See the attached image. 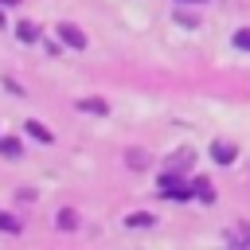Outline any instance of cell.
<instances>
[{
	"label": "cell",
	"instance_id": "cell-14",
	"mask_svg": "<svg viewBox=\"0 0 250 250\" xmlns=\"http://www.w3.org/2000/svg\"><path fill=\"white\" fill-rule=\"evenodd\" d=\"M227 238H230V242H250V230H246V227H242V230H230V234H227Z\"/></svg>",
	"mask_w": 250,
	"mask_h": 250
},
{
	"label": "cell",
	"instance_id": "cell-10",
	"mask_svg": "<svg viewBox=\"0 0 250 250\" xmlns=\"http://www.w3.org/2000/svg\"><path fill=\"white\" fill-rule=\"evenodd\" d=\"M156 219L148 215V211H133V215H125V227H152Z\"/></svg>",
	"mask_w": 250,
	"mask_h": 250
},
{
	"label": "cell",
	"instance_id": "cell-3",
	"mask_svg": "<svg viewBox=\"0 0 250 250\" xmlns=\"http://www.w3.org/2000/svg\"><path fill=\"white\" fill-rule=\"evenodd\" d=\"M211 160H215V164H230V160H234V145H230V141H215V145H211Z\"/></svg>",
	"mask_w": 250,
	"mask_h": 250
},
{
	"label": "cell",
	"instance_id": "cell-7",
	"mask_svg": "<svg viewBox=\"0 0 250 250\" xmlns=\"http://www.w3.org/2000/svg\"><path fill=\"white\" fill-rule=\"evenodd\" d=\"M55 227H59V230H74V227H78V215H74L70 207H62V211L55 215Z\"/></svg>",
	"mask_w": 250,
	"mask_h": 250
},
{
	"label": "cell",
	"instance_id": "cell-16",
	"mask_svg": "<svg viewBox=\"0 0 250 250\" xmlns=\"http://www.w3.org/2000/svg\"><path fill=\"white\" fill-rule=\"evenodd\" d=\"M129 164H133V168H145V152L133 148V152H129Z\"/></svg>",
	"mask_w": 250,
	"mask_h": 250
},
{
	"label": "cell",
	"instance_id": "cell-2",
	"mask_svg": "<svg viewBox=\"0 0 250 250\" xmlns=\"http://www.w3.org/2000/svg\"><path fill=\"white\" fill-rule=\"evenodd\" d=\"M55 31H59V39H62L66 47H74V51H82V47H86V35H82V27H78V23H59Z\"/></svg>",
	"mask_w": 250,
	"mask_h": 250
},
{
	"label": "cell",
	"instance_id": "cell-18",
	"mask_svg": "<svg viewBox=\"0 0 250 250\" xmlns=\"http://www.w3.org/2000/svg\"><path fill=\"white\" fill-rule=\"evenodd\" d=\"M0 4H20V0H0Z\"/></svg>",
	"mask_w": 250,
	"mask_h": 250
},
{
	"label": "cell",
	"instance_id": "cell-15",
	"mask_svg": "<svg viewBox=\"0 0 250 250\" xmlns=\"http://www.w3.org/2000/svg\"><path fill=\"white\" fill-rule=\"evenodd\" d=\"M176 20H180V23H184V27H195V23H199V20H195V16H191V12H180V16H176Z\"/></svg>",
	"mask_w": 250,
	"mask_h": 250
},
{
	"label": "cell",
	"instance_id": "cell-6",
	"mask_svg": "<svg viewBox=\"0 0 250 250\" xmlns=\"http://www.w3.org/2000/svg\"><path fill=\"white\" fill-rule=\"evenodd\" d=\"M195 199H203V203H215V188H211V180L195 176Z\"/></svg>",
	"mask_w": 250,
	"mask_h": 250
},
{
	"label": "cell",
	"instance_id": "cell-11",
	"mask_svg": "<svg viewBox=\"0 0 250 250\" xmlns=\"http://www.w3.org/2000/svg\"><path fill=\"white\" fill-rule=\"evenodd\" d=\"M0 152H4L8 160H16L23 148H20V141H16V137H0Z\"/></svg>",
	"mask_w": 250,
	"mask_h": 250
},
{
	"label": "cell",
	"instance_id": "cell-4",
	"mask_svg": "<svg viewBox=\"0 0 250 250\" xmlns=\"http://www.w3.org/2000/svg\"><path fill=\"white\" fill-rule=\"evenodd\" d=\"M23 129H27V137H35V141H43V145H51L55 137H51V129L43 125V121H23Z\"/></svg>",
	"mask_w": 250,
	"mask_h": 250
},
{
	"label": "cell",
	"instance_id": "cell-12",
	"mask_svg": "<svg viewBox=\"0 0 250 250\" xmlns=\"http://www.w3.org/2000/svg\"><path fill=\"white\" fill-rule=\"evenodd\" d=\"M0 230H8V234H20V219H16V215H0Z\"/></svg>",
	"mask_w": 250,
	"mask_h": 250
},
{
	"label": "cell",
	"instance_id": "cell-9",
	"mask_svg": "<svg viewBox=\"0 0 250 250\" xmlns=\"http://www.w3.org/2000/svg\"><path fill=\"white\" fill-rule=\"evenodd\" d=\"M78 109L82 113H105V102L102 98H78Z\"/></svg>",
	"mask_w": 250,
	"mask_h": 250
},
{
	"label": "cell",
	"instance_id": "cell-8",
	"mask_svg": "<svg viewBox=\"0 0 250 250\" xmlns=\"http://www.w3.org/2000/svg\"><path fill=\"white\" fill-rule=\"evenodd\" d=\"M16 35H20V43H35V39H39V27H35L31 20H23V23L16 27Z\"/></svg>",
	"mask_w": 250,
	"mask_h": 250
},
{
	"label": "cell",
	"instance_id": "cell-5",
	"mask_svg": "<svg viewBox=\"0 0 250 250\" xmlns=\"http://www.w3.org/2000/svg\"><path fill=\"white\" fill-rule=\"evenodd\" d=\"M191 160H195V152H191V148H180V152L168 160V172H184V168H191Z\"/></svg>",
	"mask_w": 250,
	"mask_h": 250
},
{
	"label": "cell",
	"instance_id": "cell-13",
	"mask_svg": "<svg viewBox=\"0 0 250 250\" xmlns=\"http://www.w3.org/2000/svg\"><path fill=\"white\" fill-rule=\"evenodd\" d=\"M234 47H238V51H250V27H246V31H238V35H234Z\"/></svg>",
	"mask_w": 250,
	"mask_h": 250
},
{
	"label": "cell",
	"instance_id": "cell-17",
	"mask_svg": "<svg viewBox=\"0 0 250 250\" xmlns=\"http://www.w3.org/2000/svg\"><path fill=\"white\" fill-rule=\"evenodd\" d=\"M0 31H4V12H0Z\"/></svg>",
	"mask_w": 250,
	"mask_h": 250
},
{
	"label": "cell",
	"instance_id": "cell-1",
	"mask_svg": "<svg viewBox=\"0 0 250 250\" xmlns=\"http://www.w3.org/2000/svg\"><path fill=\"white\" fill-rule=\"evenodd\" d=\"M156 184H160V195H168V199H191V195H195V184L188 188V184H184L176 172H168V168L160 172V180H156Z\"/></svg>",
	"mask_w": 250,
	"mask_h": 250
}]
</instances>
